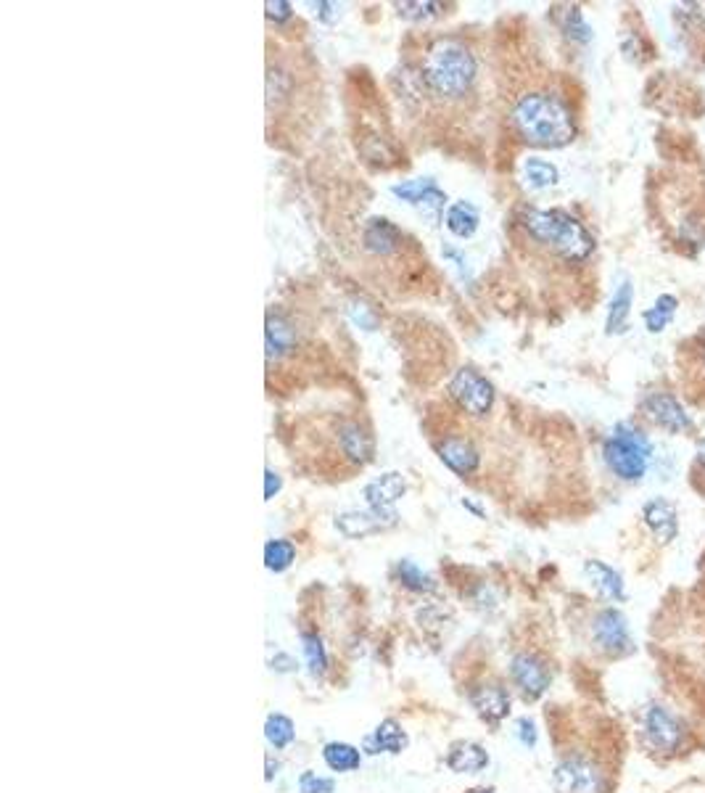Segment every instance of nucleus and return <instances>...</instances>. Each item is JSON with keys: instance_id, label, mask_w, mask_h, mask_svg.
Wrapping results in <instances>:
<instances>
[{"instance_id": "27", "label": "nucleus", "mask_w": 705, "mask_h": 793, "mask_svg": "<svg viewBox=\"0 0 705 793\" xmlns=\"http://www.w3.org/2000/svg\"><path fill=\"white\" fill-rule=\"evenodd\" d=\"M265 738L272 749H288L296 738V727L286 714H270L265 722Z\"/></svg>"}, {"instance_id": "15", "label": "nucleus", "mask_w": 705, "mask_h": 793, "mask_svg": "<svg viewBox=\"0 0 705 793\" xmlns=\"http://www.w3.org/2000/svg\"><path fill=\"white\" fill-rule=\"evenodd\" d=\"M404 490H407L404 476L397 474V471H389V474L378 476L365 487V503H368L370 511H378L383 516H397L394 503L402 500Z\"/></svg>"}, {"instance_id": "20", "label": "nucleus", "mask_w": 705, "mask_h": 793, "mask_svg": "<svg viewBox=\"0 0 705 793\" xmlns=\"http://www.w3.org/2000/svg\"><path fill=\"white\" fill-rule=\"evenodd\" d=\"M265 339H267V360H283V357L288 355V352H294L296 349V331H294V323L283 315V312H270L267 315V331H265Z\"/></svg>"}, {"instance_id": "16", "label": "nucleus", "mask_w": 705, "mask_h": 793, "mask_svg": "<svg viewBox=\"0 0 705 793\" xmlns=\"http://www.w3.org/2000/svg\"><path fill=\"white\" fill-rule=\"evenodd\" d=\"M362 244L375 257H389V254L402 249L404 233L386 217H373L362 230Z\"/></svg>"}, {"instance_id": "23", "label": "nucleus", "mask_w": 705, "mask_h": 793, "mask_svg": "<svg viewBox=\"0 0 705 793\" xmlns=\"http://www.w3.org/2000/svg\"><path fill=\"white\" fill-rule=\"evenodd\" d=\"M676 310H679V299L674 294H661L645 312H642V323L650 334H663L666 328L674 323Z\"/></svg>"}, {"instance_id": "5", "label": "nucleus", "mask_w": 705, "mask_h": 793, "mask_svg": "<svg viewBox=\"0 0 705 793\" xmlns=\"http://www.w3.org/2000/svg\"><path fill=\"white\" fill-rule=\"evenodd\" d=\"M555 793H608L610 780L605 767L589 751H566L552 770Z\"/></svg>"}, {"instance_id": "8", "label": "nucleus", "mask_w": 705, "mask_h": 793, "mask_svg": "<svg viewBox=\"0 0 705 793\" xmlns=\"http://www.w3.org/2000/svg\"><path fill=\"white\" fill-rule=\"evenodd\" d=\"M592 643L610 659L629 656L634 651V638L624 611H618L616 606L600 608L592 619Z\"/></svg>"}, {"instance_id": "28", "label": "nucleus", "mask_w": 705, "mask_h": 793, "mask_svg": "<svg viewBox=\"0 0 705 793\" xmlns=\"http://www.w3.org/2000/svg\"><path fill=\"white\" fill-rule=\"evenodd\" d=\"M560 30H563V35H566L571 43L576 45L592 43V27H589V22L584 19V11H581L579 6H571L566 14H563V19H560Z\"/></svg>"}, {"instance_id": "7", "label": "nucleus", "mask_w": 705, "mask_h": 793, "mask_svg": "<svg viewBox=\"0 0 705 793\" xmlns=\"http://www.w3.org/2000/svg\"><path fill=\"white\" fill-rule=\"evenodd\" d=\"M642 735L655 754L674 756L687 743V725L666 704H650L642 712Z\"/></svg>"}, {"instance_id": "11", "label": "nucleus", "mask_w": 705, "mask_h": 793, "mask_svg": "<svg viewBox=\"0 0 705 793\" xmlns=\"http://www.w3.org/2000/svg\"><path fill=\"white\" fill-rule=\"evenodd\" d=\"M679 373L684 378V389L692 400H700V392L705 394V328L690 339L679 344Z\"/></svg>"}, {"instance_id": "10", "label": "nucleus", "mask_w": 705, "mask_h": 793, "mask_svg": "<svg viewBox=\"0 0 705 793\" xmlns=\"http://www.w3.org/2000/svg\"><path fill=\"white\" fill-rule=\"evenodd\" d=\"M510 680L526 701H537L550 690L552 669L537 653H515L510 659Z\"/></svg>"}, {"instance_id": "13", "label": "nucleus", "mask_w": 705, "mask_h": 793, "mask_svg": "<svg viewBox=\"0 0 705 793\" xmlns=\"http://www.w3.org/2000/svg\"><path fill=\"white\" fill-rule=\"evenodd\" d=\"M642 521L661 545H671L679 537V508L669 497H650L642 505Z\"/></svg>"}, {"instance_id": "17", "label": "nucleus", "mask_w": 705, "mask_h": 793, "mask_svg": "<svg viewBox=\"0 0 705 793\" xmlns=\"http://www.w3.org/2000/svg\"><path fill=\"white\" fill-rule=\"evenodd\" d=\"M584 574H587V579L597 590V595H603L605 601L624 603L626 598H629V595H626L624 577H621L613 566L605 564V561H597V558L584 561Z\"/></svg>"}, {"instance_id": "26", "label": "nucleus", "mask_w": 705, "mask_h": 793, "mask_svg": "<svg viewBox=\"0 0 705 793\" xmlns=\"http://www.w3.org/2000/svg\"><path fill=\"white\" fill-rule=\"evenodd\" d=\"M523 178H526V183H529L534 191H544V188L558 186L560 172L558 167L552 162H547V159L529 156V159L523 162Z\"/></svg>"}, {"instance_id": "4", "label": "nucleus", "mask_w": 705, "mask_h": 793, "mask_svg": "<svg viewBox=\"0 0 705 793\" xmlns=\"http://www.w3.org/2000/svg\"><path fill=\"white\" fill-rule=\"evenodd\" d=\"M655 445L645 426L634 421H621L605 434L603 463L618 482H642L653 463Z\"/></svg>"}, {"instance_id": "31", "label": "nucleus", "mask_w": 705, "mask_h": 793, "mask_svg": "<svg viewBox=\"0 0 705 793\" xmlns=\"http://www.w3.org/2000/svg\"><path fill=\"white\" fill-rule=\"evenodd\" d=\"M302 651L304 659H307L309 672L315 677L325 675V669H328V653H325V645L317 632H302Z\"/></svg>"}, {"instance_id": "39", "label": "nucleus", "mask_w": 705, "mask_h": 793, "mask_svg": "<svg viewBox=\"0 0 705 793\" xmlns=\"http://www.w3.org/2000/svg\"><path fill=\"white\" fill-rule=\"evenodd\" d=\"M275 775H278V762L272 764V756L267 754V775H265V778H267V780H272V778H275Z\"/></svg>"}, {"instance_id": "36", "label": "nucleus", "mask_w": 705, "mask_h": 793, "mask_svg": "<svg viewBox=\"0 0 705 793\" xmlns=\"http://www.w3.org/2000/svg\"><path fill=\"white\" fill-rule=\"evenodd\" d=\"M280 492V476L272 471V468H267L265 471V500H272V497L278 495Z\"/></svg>"}, {"instance_id": "21", "label": "nucleus", "mask_w": 705, "mask_h": 793, "mask_svg": "<svg viewBox=\"0 0 705 793\" xmlns=\"http://www.w3.org/2000/svg\"><path fill=\"white\" fill-rule=\"evenodd\" d=\"M634 304V286L632 281H621L613 299L608 304V318H605V334L618 336L629 331V318H632Z\"/></svg>"}, {"instance_id": "2", "label": "nucleus", "mask_w": 705, "mask_h": 793, "mask_svg": "<svg viewBox=\"0 0 705 793\" xmlns=\"http://www.w3.org/2000/svg\"><path fill=\"white\" fill-rule=\"evenodd\" d=\"M515 230L529 252L566 267L587 265L597 249L595 236L568 209H523Z\"/></svg>"}, {"instance_id": "35", "label": "nucleus", "mask_w": 705, "mask_h": 793, "mask_svg": "<svg viewBox=\"0 0 705 793\" xmlns=\"http://www.w3.org/2000/svg\"><path fill=\"white\" fill-rule=\"evenodd\" d=\"M267 8V19L270 22H288L291 19V3H286V0H278V3H265Z\"/></svg>"}, {"instance_id": "29", "label": "nucleus", "mask_w": 705, "mask_h": 793, "mask_svg": "<svg viewBox=\"0 0 705 793\" xmlns=\"http://www.w3.org/2000/svg\"><path fill=\"white\" fill-rule=\"evenodd\" d=\"M296 561V548L294 542L286 540V537H278V540H270L265 545V566L275 574L286 571L288 566Z\"/></svg>"}, {"instance_id": "1", "label": "nucleus", "mask_w": 705, "mask_h": 793, "mask_svg": "<svg viewBox=\"0 0 705 793\" xmlns=\"http://www.w3.org/2000/svg\"><path fill=\"white\" fill-rule=\"evenodd\" d=\"M507 122L513 133L534 149H563L579 135V117L571 98L550 85L523 88L513 96Z\"/></svg>"}, {"instance_id": "34", "label": "nucleus", "mask_w": 705, "mask_h": 793, "mask_svg": "<svg viewBox=\"0 0 705 793\" xmlns=\"http://www.w3.org/2000/svg\"><path fill=\"white\" fill-rule=\"evenodd\" d=\"M515 735H518V741H521L526 749H534V746H537V725H534L529 717H521L515 722Z\"/></svg>"}, {"instance_id": "14", "label": "nucleus", "mask_w": 705, "mask_h": 793, "mask_svg": "<svg viewBox=\"0 0 705 793\" xmlns=\"http://www.w3.org/2000/svg\"><path fill=\"white\" fill-rule=\"evenodd\" d=\"M470 706L476 714L489 725H500L502 719L510 714V693L502 688L500 682H484L470 690Z\"/></svg>"}, {"instance_id": "33", "label": "nucleus", "mask_w": 705, "mask_h": 793, "mask_svg": "<svg viewBox=\"0 0 705 793\" xmlns=\"http://www.w3.org/2000/svg\"><path fill=\"white\" fill-rule=\"evenodd\" d=\"M299 791L302 793H333L336 791V780L323 778L317 772L307 770L299 775Z\"/></svg>"}, {"instance_id": "6", "label": "nucleus", "mask_w": 705, "mask_h": 793, "mask_svg": "<svg viewBox=\"0 0 705 793\" xmlns=\"http://www.w3.org/2000/svg\"><path fill=\"white\" fill-rule=\"evenodd\" d=\"M639 416L650 423L653 429L669 434V437H690L695 431V421L682 405V400L674 392L666 389H653L642 394L639 400Z\"/></svg>"}, {"instance_id": "37", "label": "nucleus", "mask_w": 705, "mask_h": 793, "mask_svg": "<svg viewBox=\"0 0 705 793\" xmlns=\"http://www.w3.org/2000/svg\"><path fill=\"white\" fill-rule=\"evenodd\" d=\"M270 664H272V669H275V672H294V669H296L294 656H288V653H278L275 659H270Z\"/></svg>"}, {"instance_id": "22", "label": "nucleus", "mask_w": 705, "mask_h": 793, "mask_svg": "<svg viewBox=\"0 0 705 793\" xmlns=\"http://www.w3.org/2000/svg\"><path fill=\"white\" fill-rule=\"evenodd\" d=\"M407 743H410V738H407L404 727L399 725L397 719H383L381 725L373 730V735L365 738V749H368V754H381V751L402 754L407 749Z\"/></svg>"}, {"instance_id": "24", "label": "nucleus", "mask_w": 705, "mask_h": 793, "mask_svg": "<svg viewBox=\"0 0 705 793\" xmlns=\"http://www.w3.org/2000/svg\"><path fill=\"white\" fill-rule=\"evenodd\" d=\"M323 762L331 767L333 772H354L360 770L362 764V751L352 743L344 741H331L323 746Z\"/></svg>"}, {"instance_id": "3", "label": "nucleus", "mask_w": 705, "mask_h": 793, "mask_svg": "<svg viewBox=\"0 0 705 793\" xmlns=\"http://www.w3.org/2000/svg\"><path fill=\"white\" fill-rule=\"evenodd\" d=\"M418 85L439 104H457L473 96L478 82V59L460 38H439L428 45L418 67Z\"/></svg>"}, {"instance_id": "40", "label": "nucleus", "mask_w": 705, "mask_h": 793, "mask_svg": "<svg viewBox=\"0 0 705 793\" xmlns=\"http://www.w3.org/2000/svg\"><path fill=\"white\" fill-rule=\"evenodd\" d=\"M698 466L705 468V442H703V447L698 450Z\"/></svg>"}, {"instance_id": "19", "label": "nucleus", "mask_w": 705, "mask_h": 793, "mask_svg": "<svg viewBox=\"0 0 705 793\" xmlns=\"http://www.w3.org/2000/svg\"><path fill=\"white\" fill-rule=\"evenodd\" d=\"M447 767L457 775H478L489 767V751L481 743L455 741L447 751Z\"/></svg>"}, {"instance_id": "41", "label": "nucleus", "mask_w": 705, "mask_h": 793, "mask_svg": "<svg viewBox=\"0 0 705 793\" xmlns=\"http://www.w3.org/2000/svg\"><path fill=\"white\" fill-rule=\"evenodd\" d=\"M468 793H494V791H489V788H473V791Z\"/></svg>"}, {"instance_id": "18", "label": "nucleus", "mask_w": 705, "mask_h": 793, "mask_svg": "<svg viewBox=\"0 0 705 793\" xmlns=\"http://www.w3.org/2000/svg\"><path fill=\"white\" fill-rule=\"evenodd\" d=\"M397 524V516H383L378 511H346L341 513L336 519V529L349 540H357V537H368V534L381 532V529Z\"/></svg>"}, {"instance_id": "38", "label": "nucleus", "mask_w": 705, "mask_h": 793, "mask_svg": "<svg viewBox=\"0 0 705 793\" xmlns=\"http://www.w3.org/2000/svg\"><path fill=\"white\" fill-rule=\"evenodd\" d=\"M312 8H320V19H323V22H336L338 19L336 3H312Z\"/></svg>"}, {"instance_id": "32", "label": "nucleus", "mask_w": 705, "mask_h": 793, "mask_svg": "<svg viewBox=\"0 0 705 793\" xmlns=\"http://www.w3.org/2000/svg\"><path fill=\"white\" fill-rule=\"evenodd\" d=\"M441 3H397L399 16L412 19V22H423V19H434L441 14Z\"/></svg>"}, {"instance_id": "30", "label": "nucleus", "mask_w": 705, "mask_h": 793, "mask_svg": "<svg viewBox=\"0 0 705 793\" xmlns=\"http://www.w3.org/2000/svg\"><path fill=\"white\" fill-rule=\"evenodd\" d=\"M397 577L407 590H412V593H434L436 590L434 579L428 577L426 571L420 569L418 564H412V561H399Z\"/></svg>"}, {"instance_id": "12", "label": "nucleus", "mask_w": 705, "mask_h": 793, "mask_svg": "<svg viewBox=\"0 0 705 793\" xmlns=\"http://www.w3.org/2000/svg\"><path fill=\"white\" fill-rule=\"evenodd\" d=\"M436 453H439L441 463H444L452 474L460 476V479H470V476L481 468V453H478V447L473 445L468 437H463V434H447V437L436 445Z\"/></svg>"}, {"instance_id": "25", "label": "nucleus", "mask_w": 705, "mask_h": 793, "mask_svg": "<svg viewBox=\"0 0 705 793\" xmlns=\"http://www.w3.org/2000/svg\"><path fill=\"white\" fill-rule=\"evenodd\" d=\"M478 223H481V215L468 201H457L447 209V230L452 236L470 238L478 230Z\"/></svg>"}, {"instance_id": "9", "label": "nucleus", "mask_w": 705, "mask_h": 793, "mask_svg": "<svg viewBox=\"0 0 705 793\" xmlns=\"http://www.w3.org/2000/svg\"><path fill=\"white\" fill-rule=\"evenodd\" d=\"M449 394L457 402V408L473 418H484L494 408V386L476 368H460L449 381Z\"/></svg>"}]
</instances>
